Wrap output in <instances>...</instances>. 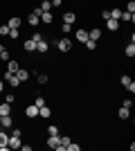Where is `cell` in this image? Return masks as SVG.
<instances>
[{"instance_id":"cell-30","label":"cell","mask_w":135,"mask_h":151,"mask_svg":"<svg viewBox=\"0 0 135 151\" xmlns=\"http://www.w3.org/2000/svg\"><path fill=\"white\" fill-rule=\"evenodd\" d=\"M79 149H81V145H74V142L65 145V151H79Z\"/></svg>"},{"instance_id":"cell-10","label":"cell","mask_w":135,"mask_h":151,"mask_svg":"<svg viewBox=\"0 0 135 151\" xmlns=\"http://www.w3.org/2000/svg\"><path fill=\"white\" fill-rule=\"evenodd\" d=\"M27 23H29V25H32V27H36V25H39V23H41V14L32 12V14H29V16H27Z\"/></svg>"},{"instance_id":"cell-21","label":"cell","mask_w":135,"mask_h":151,"mask_svg":"<svg viewBox=\"0 0 135 151\" xmlns=\"http://www.w3.org/2000/svg\"><path fill=\"white\" fill-rule=\"evenodd\" d=\"M99 36H101V29H97V27L88 32V38H92V41H99Z\"/></svg>"},{"instance_id":"cell-2","label":"cell","mask_w":135,"mask_h":151,"mask_svg":"<svg viewBox=\"0 0 135 151\" xmlns=\"http://www.w3.org/2000/svg\"><path fill=\"white\" fill-rule=\"evenodd\" d=\"M5 81L9 83V86H11V88H18L20 83V79H18V75H16V72H5Z\"/></svg>"},{"instance_id":"cell-29","label":"cell","mask_w":135,"mask_h":151,"mask_svg":"<svg viewBox=\"0 0 135 151\" xmlns=\"http://www.w3.org/2000/svg\"><path fill=\"white\" fill-rule=\"evenodd\" d=\"M126 12L135 14V0H126Z\"/></svg>"},{"instance_id":"cell-8","label":"cell","mask_w":135,"mask_h":151,"mask_svg":"<svg viewBox=\"0 0 135 151\" xmlns=\"http://www.w3.org/2000/svg\"><path fill=\"white\" fill-rule=\"evenodd\" d=\"M11 126H14V117H11V115H2V120H0V129H5V131H7V129H11Z\"/></svg>"},{"instance_id":"cell-13","label":"cell","mask_w":135,"mask_h":151,"mask_svg":"<svg viewBox=\"0 0 135 151\" xmlns=\"http://www.w3.org/2000/svg\"><path fill=\"white\" fill-rule=\"evenodd\" d=\"M23 47H25L27 52H36V41H34V38H27L25 43H23Z\"/></svg>"},{"instance_id":"cell-7","label":"cell","mask_w":135,"mask_h":151,"mask_svg":"<svg viewBox=\"0 0 135 151\" xmlns=\"http://www.w3.org/2000/svg\"><path fill=\"white\" fill-rule=\"evenodd\" d=\"M47 50H50V43H47L45 38H39V41H36V52H39V54H45Z\"/></svg>"},{"instance_id":"cell-5","label":"cell","mask_w":135,"mask_h":151,"mask_svg":"<svg viewBox=\"0 0 135 151\" xmlns=\"http://www.w3.org/2000/svg\"><path fill=\"white\" fill-rule=\"evenodd\" d=\"M9 149V135L5 133V129H0V151Z\"/></svg>"},{"instance_id":"cell-37","label":"cell","mask_w":135,"mask_h":151,"mask_svg":"<svg viewBox=\"0 0 135 151\" xmlns=\"http://www.w3.org/2000/svg\"><path fill=\"white\" fill-rule=\"evenodd\" d=\"M20 34H18V29H9V38H18Z\"/></svg>"},{"instance_id":"cell-16","label":"cell","mask_w":135,"mask_h":151,"mask_svg":"<svg viewBox=\"0 0 135 151\" xmlns=\"http://www.w3.org/2000/svg\"><path fill=\"white\" fill-rule=\"evenodd\" d=\"M39 115H41V117H45V120H47V117H52V111H50V108H47V106H45V104H43V106H39Z\"/></svg>"},{"instance_id":"cell-43","label":"cell","mask_w":135,"mask_h":151,"mask_svg":"<svg viewBox=\"0 0 135 151\" xmlns=\"http://www.w3.org/2000/svg\"><path fill=\"white\" fill-rule=\"evenodd\" d=\"M0 120H2V115H0Z\"/></svg>"},{"instance_id":"cell-19","label":"cell","mask_w":135,"mask_h":151,"mask_svg":"<svg viewBox=\"0 0 135 151\" xmlns=\"http://www.w3.org/2000/svg\"><path fill=\"white\" fill-rule=\"evenodd\" d=\"M39 9H41V14H43V12H52V2H50V0H41Z\"/></svg>"},{"instance_id":"cell-22","label":"cell","mask_w":135,"mask_h":151,"mask_svg":"<svg viewBox=\"0 0 135 151\" xmlns=\"http://www.w3.org/2000/svg\"><path fill=\"white\" fill-rule=\"evenodd\" d=\"M7 25L11 27V29H18V27H20V18H16V16H11V18H9V23H7Z\"/></svg>"},{"instance_id":"cell-41","label":"cell","mask_w":135,"mask_h":151,"mask_svg":"<svg viewBox=\"0 0 135 151\" xmlns=\"http://www.w3.org/2000/svg\"><path fill=\"white\" fill-rule=\"evenodd\" d=\"M5 90V79H0V93Z\"/></svg>"},{"instance_id":"cell-9","label":"cell","mask_w":135,"mask_h":151,"mask_svg":"<svg viewBox=\"0 0 135 151\" xmlns=\"http://www.w3.org/2000/svg\"><path fill=\"white\" fill-rule=\"evenodd\" d=\"M20 145H23L20 135H9V149H20Z\"/></svg>"},{"instance_id":"cell-11","label":"cell","mask_w":135,"mask_h":151,"mask_svg":"<svg viewBox=\"0 0 135 151\" xmlns=\"http://www.w3.org/2000/svg\"><path fill=\"white\" fill-rule=\"evenodd\" d=\"M74 20H77V14H74V12H65V14H63V23L74 25Z\"/></svg>"},{"instance_id":"cell-36","label":"cell","mask_w":135,"mask_h":151,"mask_svg":"<svg viewBox=\"0 0 135 151\" xmlns=\"http://www.w3.org/2000/svg\"><path fill=\"white\" fill-rule=\"evenodd\" d=\"M9 135H20V138H23V131H20L18 126H14V129H11V133H9Z\"/></svg>"},{"instance_id":"cell-32","label":"cell","mask_w":135,"mask_h":151,"mask_svg":"<svg viewBox=\"0 0 135 151\" xmlns=\"http://www.w3.org/2000/svg\"><path fill=\"white\" fill-rule=\"evenodd\" d=\"M5 101H7V104H14V101H16V95H14V93H7L5 95Z\"/></svg>"},{"instance_id":"cell-4","label":"cell","mask_w":135,"mask_h":151,"mask_svg":"<svg viewBox=\"0 0 135 151\" xmlns=\"http://www.w3.org/2000/svg\"><path fill=\"white\" fill-rule=\"evenodd\" d=\"M119 81H122V86H124V88H126V90H129V93H131V95H133V93H135V81H133V79H131V77H129V75H124V77H122V79H119Z\"/></svg>"},{"instance_id":"cell-23","label":"cell","mask_w":135,"mask_h":151,"mask_svg":"<svg viewBox=\"0 0 135 151\" xmlns=\"http://www.w3.org/2000/svg\"><path fill=\"white\" fill-rule=\"evenodd\" d=\"M122 20H126V23H133L135 20V14H131V12H122V16H119Z\"/></svg>"},{"instance_id":"cell-18","label":"cell","mask_w":135,"mask_h":151,"mask_svg":"<svg viewBox=\"0 0 135 151\" xmlns=\"http://www.w3.org/2000/svg\"><path fill=\"white\" fill-rule=\"evenodd\" d=\"M41 20H43V23H47V25H50V23H54V16H52V12H43V14H41Z\"/></svg>"},{"instance_id":"cell-28","label":"cell","mask_w":135,"mask_h":151,"mask_svg":"<svg viewBox=\"0 0 135 151\" xmlns=\"http://www.w3.org/2000/svg\"><path fill=\"white\" fill-rule=\"evenodd\" d=\"M9 29H11V27L7 25V23H5V25H0V36H9Z\"/></svg>"},{"instance_id":"cell-17","label":"cell","mask_w":135,"mask_h":151,"mask_svg":"<svg viewBox=\"0 0 135 151\" xmlns=\"http://www.w3.org/2000/svg\"><path fill=\"white\" fill-rule=\"evenodd\" d=\"M18 61H11V59H9V61H7V72H18Z\"/></svg>"},{"instance_id":"cell-26","label":"cell","mask_w":135,"mask_h":151,"mask_svg":"<svg viewBox=\"0 0 135 151\" xmlns=\"http://www.w3.org/2000/svg\"><path fill=\"white\" fill-rule=\"evenodd\" d=\"M126 57H135V43L126 45Z\"/></svg>"},{"instance_id":"cell-33","label":"cell","mask_w":135,"mask_h":151,"mask_svg":"<svg viewBox=\"0 0 135 151\" xmlns=\"http://www.w3.org/2000/svg\"><path fill=\"white\" fill-rule=\"evenodd\" d=\"M36 79H39V83H47V75H45V72H39Z\"/></svg>"},{"instance_id":"cell-35","label":"cell","mask_w":135,"mask_h":151,"mask_svg":"<svg viewBox=\"0 0 135 151\" xmlns=\"http://www.w3.org/2000/svg\"><path fill=\"white\" fill-rule=\"evenodd\" d=\"M0 59H2V61H9V50H7V47L0 52Z\"/></svg>"},{"instance_id":"cell-25","label":"cell","mask_w":135,"mask_h":151,"mask_svg":"<svg viewBox=\"0 0 135 151\" xmlns=\"http://www.w3.org/2000/svg\"><path fill=\"white\" fill-rule=\"evenodd\" d=\"M47 135H59V126L56 124H50V126H47Z\"/></svg>"},{"instance_id":"cell-38","label":"cell","mask_w":135,"mask_h":151,"mask_svg":"<svg viewBox=\"0 0 135 151\" xmlns=\"http://www.w3.org/2000/svg\"><path fill=\"white\" fill-rule=\"evenodd\" d=\"M34 104H36V106H43V104H45V99H43V97H41V95H39V97H36V101H34Z\"/></svg>"},{"instance_id":"cell-40","label":"cell","mask_w":135,"mask_h":151,"mask_svg":"<svg viewBox=\"0 0 135 151\" xmlns=\"http://www.w3.org/2000/svg\"><path fill=\"white\" fill-rule=\"evenodd\" d=\"M50 2H52V7H59L61 2H63V0H50Z\"/></svg>"},{"instance_id":"cell-12","label":"cell","mask_w":135,"mask_h":151,"mask_svg":"<svg viewBox=\"0 0 135 151\" xmlns=\"http://www.w3.org/2000/svg\"><path fill=\"white\" fill-rule=\"evenodd\" d=\"M117 117H119V120H129V117H131V108L122 106L119 111H117Z\"/></svg>"},{"instance_id":"cell-14","label":"cell","mask_w":135,"mask_h":151,"mask_svg":"<svg viewBox=\"0 0 135 151\" xmlns=\"http://www.w3.org/2000/svg\"><path fill=\"white\" fill-rule=\"evenodd\" d=\"M106 27H108L110 32H117V29H119V20H115V18H108V20H106Z\"/></svg>"},{"instance_id":"cell-31","label":"cell","mask_w":135,"mask_h":151,"mask_svg":"<svg viewBox=\"0 0 135 151\" xmlns=\"http://www.w3.org/2000/svg\"><path fill=\"white\" fill-rule=\"evenodd\" d=\"M95 47H97V41L88 38V41H86V50H95Z\"/></svg>"},{"instance_id":"cell-39","label":"cell","mask_w":135,"mask_h":151,"mask_svg":"<svg viewBox=\"0 0 135 151\" xmlns=\"http://www.w3.org/2000/svg\"><path fill=\"white\" fill-rule=\"evenodd\" d=\"M101 18H104V20L110 18V12H108V9H104V12H101Z\"/></svg>"},{"instance_id":"cell-20","label":"cell","mask_w":135,"mask_h":151,"mask_svg":"<svg viewBox=\"0 0 135 151\" xmlns=\"http://www.w3.org/2000/svg\"><path fill=\"white\" fill-rule=\"evenodd\" d=\"M0 115H11V104H0Z\"/></svg>"},{"instance_id":"cell-6","label":"cell","mask_w":135,"mask_h":151,"mask_svg":"<svg viewBox=\"0 0 135 151\" xmlns=\"http://www.w3.org/2000/svg\"><path fill=\"white\" fill-rule=\"evenodd\" d=\"M25 117H27V120H34V117H39V106H36V104L27 106V108H25Z\"/></svg>"},{"instance_id":"cell-27","label":"cell","mask_w":135,"mask_h":151,"mask_svg":"<svg viewBox=\"0 0 135 151\" xmlns=\"http://www.w3.org/2000/svg\"><path fill=\"white\" fill-rule=\"evenodd\" d=\"M59 140H61V147L65 149V145H70L72 140H70V135H59Z\"/></svg>"},{"instance_id":"cell-34","label":"cell","mask_w":135,"mask_h":151,"mask_svg":"<svg viewBox=\"0 0 135 151\" xmlns=\"http://www.w3.org/2000/svg\"><path fill=\"white\" fill-rule=\"evenodd\" d=\"M61 32H63V34H70V32H72V25H68V23H63V25H61Z\"/></svg>"},{"instance_id":"cell-15","label":"cell","mask_w":135,"mask_h":151,"mask_svg":"<svg viewBox=\"0 0 135 151\" xmlns=\"http://www.w3.org/2000/svg\"><path fill=\"white\" fill-rule=\"evenodd\" d=\"M74 36H77L79 43H86V41H88V32H86V29H77V34H74Z\"/></svg>"},{"instance_id":"cell-24","label":"cell","mask_w":135,"mask_h":151,"mask_svg":"<svg viewBox=\"0 0 135 151\" xmlns=\"http://www.w3.org/2000/svg\"><path fill=\"white\" fill-rule=\"evenodd\" d=\"M16 75H18L20 81H27V79H29V72H27V70H23V68H18V72H16Z\"/></svg>"},{"instance_id":"cell-1","label":"cell","mask_w":135,"mask_h":151,"mask_svg":"<svg viewBox=\"0 0 135 151\" xmlns=\"http://www.w3.org/2000/svg\"><path fill=\"white\" fill-rule=\"evenodd\" d=\"M54 45H56V50H59V52L68 54V52L72 50V38H68V36H63V38H56V41H54Z\"/></svg>"},{"instance_id":"cell-42","label":"cell","mask_w":135,"mask_h":151,"mask_svg":"<svg viewBox=\"0 0 135 151\" xmlns=\"http://www.w3.org/2000/svg\"><path fill=\"white\" fill-rule=\"evenodd\" d=\"M2 50H5V45H2V43H0V52H2Z\"/></svg>"},{"instance_id":"cell-3","label":"cell","mask_w":135,"mask_h":151,"mask_svg":"<svg viewBox=\"0 0 135 151\" xmlns=\"http://www.w3.org/2000/svg\"><path fill=\"white\" fill-rule=\"evenodd\" d=\"M45 145L50 147V149H59V151H63V147H61V140H59V135H47V142Z\"/></svg>"}]
</instances>
